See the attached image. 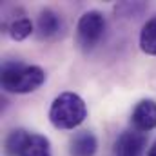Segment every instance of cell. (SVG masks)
I'll list each match as a JSON object with an SVG mask.
<instances>
[{
	"instance_id": "cell-2",
	"label": "cell",
	"mask_w": 156,
	"mask_h": 156,
	"mask_svg": "<svg viewBox=\"0 0 156 156\" xmlns=\"http://www.w3.org/2000/svg\"><path fill=\"white\" fill-rule=\"evenodd\" d=\"M85 118H87V105L83 98L71 91L60 93L49 107V122L56 129L71 131L82 125Z\"/></svg>"
},
{
	"instance_id": "cell-8",
	"label": "cell",
	"mask_w": 156,
	"mask_h": 156,
	"mask_svg": "<svg viewBox=\"0 0 156 156\" xmlns=\"http://www.w3.org/2000/svg\"><path fill=\"white\" fill-rule=\"evenodd\" d=\"M96 151H98V140L89 131H82V133L75 134L69 144L71 156H94Z\"/></svg>"
},
{
	"instance_id": "cell-10",
	"label": "cell",
	"mask_w": 156,
	"mask_h": 156,
	"mask_svg": "<svg viewBox=\"0 0 156 156\" xmlns=\"http://www.w3.org/2000/svg\"><path fill=\"white\" fill-rule=\"evenodd\" d=\"M33 31H35V26H33L31 18H27V16L15 18V20L9 24V27H7V35L13 40H16V42L26 40Z\"/></svg>"
},
{
	"instance_id": "cell-7",
	"label": "cell",
	"mask_w": 156,
	"mask_h": 156,
	"mask_svg": "<svg viewBox=\"0 0 156 156\" xmlns=\"http://www.w3.org/2000/svg\"><path fill=\"white\" fill-rule=\"evenodd\" d=\"M66 24L62 20V16L58 13H55L53 9H44L40 11L38 18H37V35L44 40L56 38L64 33Z\"/></svg>"
},
{
	"instance_id": "cell-6",
	"label": "cell",
	"mask_w": 156,
	"mask_h": 156,
	"mask_svg": "<svg viewBox=\"0 0 156 156\" xmlns=\"http://www.w3.org/2000/svg\"><path fill=\"white\" fill-rule=\"evenodd\" d=\"M131 123L134 131L138 133H149L156 129V102L151 98L140 100L133 113H131Z\"/></svg>"
},
{
	"instance_id": "cell-3",
	"label": "cell",
	"mask_w": 156,
	"mask_h": 156,
	"mask_svg": "<svg viewBox=\"0 0 156 156\" xmlns=\"http://www.w3.org/2000/svg\"><path fill=\"white\" fill-rule=\"evenodd\" d=\"M5 151L13 156H53L51 142L38 133L15 129L5 138Z\"/></svg>"
},
{
	"instance_id": "cell-4",
	"label": "cell",
	"mask_w": 156,
	"mask_h": 156,
	"mask_svg": "<svg viewBox=\"0 0 156 156\" xmlns=\"http://www.w3.org/2000/svg\"><path fill=\"white\" fill-rule=\"evenodd\" d=\"M105 16L93 9V11H85L76 24V44L80 45L82 51H93L100 40L104 38L105 33Z\"/></svg>"
},
{
	"instance_id": "cell-9",
	"label": "cell",
	"mask_w": 156,
	"mask_h": 156,
	"mask_svg": "<svg viewBox=\"0 0 156 156\" xmlns=\"http://www.w3.org/2000/svg\"><path fill=\"white\" fill-rule=\"evenodd\" d=\"M138 44H140V49L149 55V56H156V15L151 16L142 31H140V38H138Z\"/></svg>"
},
{
	"instance_id": "cell-11",
	"label": "cell",
	"mask_w": 156,
	"mask_h": 156,
	"mask_svg": "<svg viewBox=\"0 0 156 156\" xmlns=\"http://www.w3.org/2000/svg\"><path fill=\"white\" fill-rule=\"evenodd\" d=\"M147 156H156V140H154V144L149 147V151H147Z\"/></svg>"
},
{
	"instance_id": "cell-5",
	"label": "cell",
	"mask_w": 156,
	"mask_h": 156,
	"mask_svg": "<svg viewBox=\"0 0 156 156\" xmlns=\"http://www.w3.org/2000/svg\"><path fill=\"white\" fill-rule=\"evenodd\" d=\"M147 145V138L144 133L138 131H123L118 134L113 145L115 156H142Z\"/></svg>"
},
{
	"instance_id": "cell-1",
	"label": "cell",
	"mask_w": 156,
	"mask_h": 156,
	"mask_svg": "<svg viewBox=\"0 0 156 156\" xmlns=\"http://www.w3.org/2000/svg\"><path fill=\"white\" fill-rule=\"evenodd\" d=\"M2 89L11 94H27L37 91L45 82V71L22 60H5L2 64Z\"/></svg>"
}]
</instances>
